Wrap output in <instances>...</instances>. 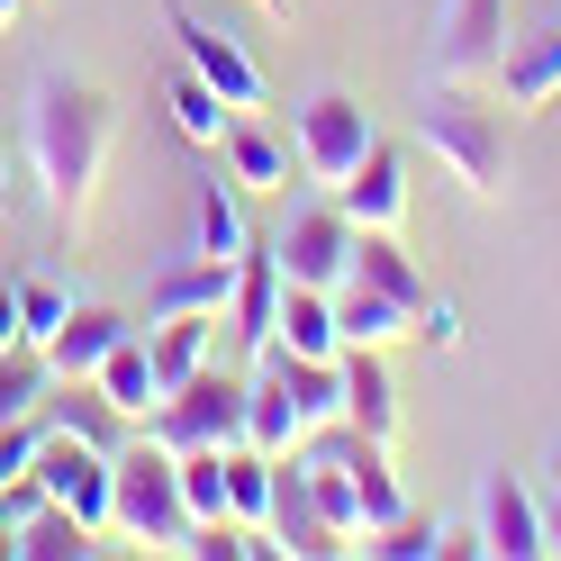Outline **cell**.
<instances>
[{
  "label": "cell",
  "mask_w": 561,
  "mask_h": 561,
  "mask_svg": "<svg viewBox=\"0 0 561 561\" xmlns=\"http://www.w3.org/2000/svg\"><path fill=\"white\" fill-rule=\"evenodd\" d=\"M37 426L82 435V444H100V453H118V426H127V416L100 399V380H55V390H46V408H37Z\"/></svg>",
  "instance_id": "cell-19"
},
{
  "label": "cell",
  "mask_w": 561,
  "mask_h": 561,
  "mask_svg": "<svg viewBox=\"0 0 561 561\" xmlns=\"http://www.w3.org/2000/svg\"><path fill=\"white\" fill-rule=\"evenodd\" d=\"M335 327H344V344H371V354H390V344L416 335V318L399 299H380L371 280H344V290H335Z\"/></svg>",
  "instance_id": "cell-23"
},
{
  "label": "cell",
  "mask_w": 561,
  "mask_h": 561,
  "mask_svg": "<svg viewBox=\"0 0 561 561\" xmlns=\"http://www.w3.org/2000/svg\"><path fill=\"white\" fill-rule=\"evenodd\" d=\"M244 244H254V227H244L236 182H199V254L208 263H244Z\"/></svg>",
  "instance_id": "cell-26"
},
{
  "label": "cell",
  "mask_w": 561,
  "mask_h": 561,
  "mask_svg": "<svg viewBox=\"0 0 561 561\" xmlns=\"http://www.w3.org/2000/svg\"><path fill=\"white\" fill-rule=\"evenodd\" d=\"M37 416H19V426H0V489H10V480H27V462H37Z\"/></svg>",
  "instance_id": "cell-34"
},
{
  "label": "cell",
  "mask_w": 561,
  "mask_h": 561,
  "mask_svg": "<svg viewBox=\"0 0 561 561\" xmlns=\"http://www.w3.org/2000/svg\"><path fill=\"white\" fill-rule=\"evenodd\" d=\"M163 27H172V55H182L191 73H199L208 91L227 100V110H263V64L244 55V46L227 37V27H208V19H191L182 0H163Z\"/></svg>",
  "instance_id": "cell-7"
},
{
  "label": "cell",
  "mask_w": 561,
  "mask_h": 561,
  "mask_svg": "<svg viewBox=\"0 0 561 561\" xmlns=\"http://www.w3.org/2000/svg\"><path fill=\"white\" fill-rule=\"evenodd\" d=\"M127 335H136V318H118V308H82V299H73V318L46 335V371H55V380H91Z\"/></svg>",
  "instance_id": "cell-12"
},
{
  "label": "cell",
  "mask_w": 561,
  "mask_h": 561,
  "mask_svg": "<svg viewBox=\"0 0 561 561\" xmlns=\"http://www.w3.org/2000/svg\"><path fill=\"white\" fill-rule=\"evenodd\" d=\"M371 552H390V561H426V552H444V535H435V525H416V516H399V525H380V535H371Z\"/></svg>",
  "instance_id": "cell-33"
},
{
  "label": "cell",
  "mask_w": 561,
  "mask_h": 561,
  "mask_svg": "<svg viewBox=\"0 0 561 561\" xmlns=\"http://www.w3.org/2000/svg\"><path fill=\"white\" fill-rule=\"evenodd\" d=\"M344 426H363L371 444L399 435V390H390V354L344 344Z\"/></svg>",
  "instance_id": "cell-15"
},
{
  "label": "cell",
  "mask_w": 561,
  "mask_h": 561,
  "mask_svg": "<svg viewBox=\"0 0 561 561\" xmlns=\"http://www.w3.org/2000/svg\"><path fill=\"white\" fill-rule=\"evenodd\" d=\"M543 552H561V499L543 507Z\"/></svg>",
  "instance_id": "cell-36"
},
{
  "label": "cell",
  "mask_w": 561,
  "mask_h": 561,
  "mask_svg": "<svg viewBox=\"0 0 561 561\" xmlns=\"http://www.w3.org/2000/svg\"><path fill=\"white\" fill-rule=\"evenodd\" d=\"M507 110H543V100H561V19H543L535 37L507 46Z\"/></svg>",
  "instance_id": "cell-17"
},
{
  "label": "cell",
  "mask_w": 561,
  "mask_h": 561,
  "mask_svg": "<svg viewBox=\"0 0 561 561\" xmlns=\"http://www.w3.org/2000/svg\"><path fill=\"white\" fill-rule=\"evenodd\" d=\"M499 64H507V0H444L435 82H489Z\"/></svg>",
  "instance_id": "cell-8"
},
{
  "label": "cell",
  "mask_w": 561,
  "mask_h": 561,
  "mask_svg": "<svg viewBox=\"0 0 561 561\" xmlns=\"http://www.w3.org/2000/svg\"><path fill=\"white\" fill-rule=\"evenodd\" d=\"M146 435H154L163 453H227V444H244V380L191 371L182 390L146 416Z\"/></svg>",
  "instance_id": "cell-5"
},
{
  "label": "cell",
  "mask_w": 561,
  "mask_h": 561,
  "mask_svg": "<svg viewBox=\"0 0 561 561\" xmlns=\"http://www.w3.org/2000/svg\"><path fill=\"white\" fill-rule=\"evenodd\" d=\"M280 290H290V272H280V254H272V244H244L227 318H236V335L254 344V354H272V335H280Z\"/></svg>",
  "instance_id": "cell-13"
},
{
  "label": "cell",
  "mask_w": 561,
  "mask_h": 561,
  "mask_svg": "<svg viewBox=\"0 0 561 561\" xmlns=\"http://www.w3.org/2000/svg\"><path fill=\"white\" fill-rule=\"evenodd\" d=\"M335 208H344L354 227H371V236H399V227H408V163H399L390 146H371L363 172L335 191Z\"/></svg>",
  "instance_id": "cell-14"
},
{
  "label": "cell",
  "mask_w": 561,
  "mask_h": 561,
  "mask_svg": "<svg viewBox=\"0 0 561 561\" xmlns=\"http://www.w3.org/2000/svg\"><path fill=\"white\" fill-rule=\"evenodd\" d=\"M354 280H371L380 299H399L408 318H426V308H435V290L416 280V263H408L399 236H371V227H363V236H354Z\"/></svg>",
  "instance_id": "cell-21"
},
{
  "label": "cell",
  "mask_w": 561,
  "mask_h": 561,
  "mask_svg": "<svg viewBox=\"0 0 561 561\" xmlns=\"http://www.w3.org/2000/svg\"><path fill=\"white\" fill-rule=\"evenodd\" d=\"M308 499H318V525L335 535V552H344V543H371L363 489H354V471H344V462H318V453H308Z\"/></svg>",
  "instance_id": "cell-24"
},
{
  "label": "cell",
  "mask_w": 561,
  "mask_h": 561,
  "mask_svg": "<svg viewBox=\"0 0 561 561\" xmlns=\"http://www.w3.org/2000/svg\"><path fill=\"white\" fill-rule=\"evenodd\" d=\"M218 154H227V182H236V191H280V182H290V146H280L272 127H254L244 110L227 118Z\"/></svg>",
  "instance_id": "cell-20"
},
{
  "label": "cell",
  "mask_w": 561,
  "mask_h": 561,
  "mask_svg": "<svg viewBox=\"0 0 561 561\" xmlns=\"http://www.w3.org/2000/svg\"><path fill=\"white\" fill-rule=\"evenodd\" d=\"M27 480H37V499L73 507L91 535H118V453H100L82 435H37V462H27Z\"/></svg>",
  "instance_id": "cell-4"
},
{
  "label": "cell",
  "mask_w": 561,
  "mask_h": 561,
  "mask_svg": "<svg viewBox=\"0 0 561 561\" xmlns=\"http://www.w3.org/2000/svg\"><path fill=\"white\" fill-rule=\"evenodd\" d=\"M244 444H254V453H299L308 444V416L290 408V390H280L272 363L244 380Z\"/></svg>",
  "instance_id": "cell-22"
},
{
  "label": "cell",
  "mask_w": 561,
  "mask_h": 561,
  "mask_svg": "<svg viewBox=\"0 0 561 561\" xmlns=\"http://www.w3.org/2000/svg\"><path fill=\"white\" fill-rule=\"evenodd\" d=\"M110 146H118V110L100 82H37L27 91V163L46 182V208L55 227H82L91 199H100V172H110Z\"/></svg>",
  "instance_id": "cell-1"
},
{
  "label": "cell",
  "mask_w": 561,
  "mask_h": 561,
  "mask_svg": "<svg viewBox=\"0 0 561 561\" xmlns=\"http://www.w3.org/2000/svg\"><path fill=\"white\" fill-rule=\"evenodd\" d=\"M208 327H218V318H163V327H146V344H154V380H163V399L182 390L191 371H208Z\"/></svg>",
  "instance_id": "cell-25"
},
{
  "label": "cell",
  "mask_w": 561,
  "mask_h": 561,
  "mask_svg": "<svg viewBox=\"0 0 561 561\" xmlns=\"http://www.w3.org/2000/svg\"><path fill=\"white\" fill-rule=\"evenodd\" d=\"M46 390H55L46 354H37V344H10V354H0V426L37 416V408H46Z\"/></svg>",
  "instance_id": "cell-29"
},
{
  "label": "cell",
  "mask_w": 561,
  "mask_h": 561,
  "mask_svg": "<svg viewBox=\"0 0 561 561\" xmlns=\"http://www.w3.org/2000/svg\"><path fill=\"white\" fill-rule=\"evenodd\" d=\"M227 525L272 535V453H254V444H227Z\"/></svg>",
  "instance_id": "cell-27"
},
{
  "label": "cell",
  "mask_w": 561,
  "mask_h": 561,
  "mask_svg": "<svg viewBox=\"0 0 561 561\" xmlns=\"http://www.w3.org/2000/svg\"><path fill=\"white\" fill-rule=\"evenodd\" d=\"M10 19H19V0H0V27H10Z\"/></svg>",
  "instance_id": "cell-38"
},
{
  "label": "cell",
  "mask_w": 561,
  "mask_h": 561,
  "mask_svg": "<svg viewBox=\"0 0 561 561\" xmlns=\"http://www.w3.org/2000/svg\"><path fill=\"white\" fill-rule=\"evenodd\" d=\"M172 471H182V507L199 525H227V453H172Z\"/></svg>",
  "instance_id": "cell-31"
},
{
  "label": "cell",
  "mask_w": 561,
  "mask_h": 561,
  "mask_svg": "<svg viewBox=\"0 0 561 561\" xmlns=\"http://www.w3.org/2000/svg\"><path fill=\"white\" fill-rule=\"evenodd\" d=\"M91 380H100V399H110L127 426H146V416L163 408V380H154V344H146V335H127V344H118V354L100 363Z\"/></svg>",
  "instance_id": "cell-18"
},
{
  "label": "cell",
  "mask_w": 561,
  "mask_h": 561,
  "mask_svg": "<svg viewBox=\"0 0 561 561\" xmlns=\"http://www.w3.org/2000/svg\"><path fill=\"white\" fill-rule=\"evenodd\" d=\"M254 10H263V19H290V0H254Z\"/></svg>",
  "instance_id": "cell-37"
},
{
  "label": "cell",
  "mask_w": 561,
  "mask_h": 561,
  "mask_svg": "<svg viewBox=\"0 0 561 561\" xmlns=\"http://www.w3.org/2000/svg\"><path fill=\"white\" fill-rule=\"evenodd\" d=\"M0 182H10V163H0Z\"/></svg>",
  "instance_id": "cell-40"
},
{
  "label": "cell",
  "mask_w": 561,
  "mask_h": 561,
  "mask_svg": "<svg viewBox=\"0 0 561 561\" xmlns=\"http://www.w3.org/2000/svg\"><path fill=\"white\" fill-rule=\"evenodd\" d=\"M227 118H236V110H227V100H218V91H208L191 64H182V82H172V127H182L191 146H218V136H227Z\"/></svg>",
  "instance_id": "cell-30"
},
{
  "label": "cell",
  "mask_w": 561,
  "mask_h": 561,
  "mask_svg": "<svg viewBox=\"0 0 561 561\" xmlns=\"http://www.w3.org/2000/svg\"><path fill=\"white\" fill-rule=\"evenodd\" d=\"M10 344H27V327H19V290H0V354Z\"/></svg>",
  "instance_id": "cell-35"
},
{
  "label": "cell",
  "mask_w": 561,
  "mask_h": 561,
  "mask_svg": "<svg viewBox=\"0 0 561 561\" xmlns=\"http://www.w3.org/2000/svg\"><path fill=\"white\" fill-rule=\"evenodd\" d=\"M272 543L280 552H335V535L318 525V499H308V462L272 453Z\"/></svg>",
  "instance_id": "cell-16"
},
{
  "label": "cell",
  "mask_w": 561,
  "mask_h": 561,
  "mask_svg": "<svg viewBox=\"0 0 561 561\" xmlns=\"http://www.w3.org/2000/svg\"><path fill=\"white\" fill-rule=\"evenodd\" d=\"M354 218H344V208H299L290 227L272 236V254H280V272L290 280H308V290H344V280H354Z\"/></svg>",
  "instance_id": "cell-9"
},
{
  "label": "cell",
  "mask_w": 561,
  "mask_h": 561,
  "mask_svg": "<svg viewBox=\"0 0 561 561\" xmlns=\"http://www.w3.org/2000/svg\"><path fill=\"white\" fill-rule=\"evenodd\" d=\"M10 552H27V561H82V552H91V525H82L73 507L37 499V507H27V525H19V543H10Z\"/></svg>",
  "instance_id": "cell-28"
},
{
  "label": "cell",
  "mask_w": 561,
  "mask_h": 561,
  "mask_svg": "<svg viewBox=\"0 0 561 561\" xmlns=\"http://www.w3.org/2000/svg\"><path fill=\"white\" fill-rule=\"evenodd\" d=\"M371 146H380V136H371V118H363V100L318 91V100L299 110V172H308L318 191H344V182L363 172Z\"/></svg>",
  "instance_id": "cell-6"
},
{
  "label": "cell",
  "mask_w": 561,
  "mask_h": 561,
  "mask_svg": "<svg viewBox=\"0 0 561 561\" xmlns=\"http://www.w3.org/2000/svg\"><path fill=\"white\" fill-rule=\"evenodd\" d=\"M416 146H435L471 199H507V118L489 110V100H471V82H435L426 91Z\"/></svg>",
  "instance_id": "cell-2"
},
{
  "label": "cell",
  "mask_w": 561,
  "mask_h": 561,
  "mask_svg": "<svg viewBox=\"0 0 561 561\" xmlns=\"http://www.w3.org/2000/svg\"><path fill=\"white\" fill-rule=\"evenodd\" d=\"M552 480H561V444H552Z\"/></svg>",
  "instance_id": "cell-39"
},
{
  "label": "cell",
  "mask_w": 561,
  "mask_h": 561,
  "mask_svg": "<svg viewBox=\"0 0 561 561\" xmlns=\"http://www.w3.org/2000/svg\"><path fill=\"white\" fill-rule=\"evenodd\" d=\"M480 552H499V561H535L543 552V507L525 499L516 471H489L480 480Z\"/></svg>",
  "instance_id": "cell-10"
},
{
  "label": "cell",
  "mask_w": 561,
  "mask_h": 561,
  "mask_svg": "<svg viewBox=\"0 0 561 561\" xmlns=\"http://www.w3.org/2000/svg\"><path fill=\"white\" fill-rule=\"evenodd\" d=\"M64 318H73V290H64L55 272H37V280H19V327H27V344H37V354H46V335H55Z\"/></svg>",
  "instance_id": "cell-32"
},
{
  "label": "cell",
  "mask_w": 561,
  "mask_h": 561,
  "mask_svg": "<svg viewBox=\"0 0 561 561\" xmlns=\"http://www.w3.org/2000/svg\"><path fill=\"white\" fill-rule=\"evenodd\" d=\"M191 507H182V471H172V453L146 435V444H118V535L154 543V552H182L191 543Z\"/></svg>",
  "instance_id": "cell-3"
},
{
  "label": "cell",
  "mask_w": 561,
  "mask_h": 561,
  "mask_svg": "<svg viewBox=\"0 0 561 561\" xmlns=\"http://www.w3.org/2000/svg\"><path fill=\"white\" fill-rule=\"evenodd\" d=\"M227 299H236V263H163L154 272V290H146V327L163 318H227Z\"/></svg>",
  "instance_id": "cell-11"
}]
</instances>
